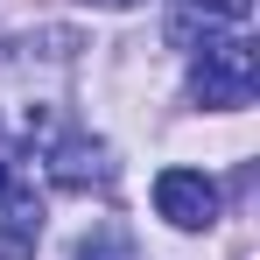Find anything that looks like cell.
Listing matches in <instances>:
<instances>
[{"instance_id": "cell-4", "label": "cell", "mask_w": 260, "mask_h": 260, "mask_svg": "<svg viewBox=\"0 0 260 260\" xmlns=\"http://www.w3.org/2000/svg\"><path fill=\"white\" fill-rule=\"evenodd\" d=\"M106 148L99 141H63V148H49V183H63V190H85V183H106Z\"/></svg>"}, {"instance_id": "cell-2", "label": "cell", "mask_w": 260, "mask_h": 260, "mask_svg": "<svg viewBox=\"0 0 260 260\" xmlns=\"http://www.w3.org/2000/svg\"><path fill=\"white\" fill-rule=\"evenodd\" d=\"M155 211L169 218L176 232H204L218 218V183L204 169H162L155 176Z\"/></svg>"}, {"instance_id": "cell-6", "label": "cell", "mask_w": 260, "mask_h": 260, "mask_svg": "<svg viewBox=\"0 0 260 260\" xmlns=\"http://www.w3.org/2000/svg\"><path fill=\"white\" fill-rule=\"evenodd\" d=\"M7 190H14V176H7V162H0V204H7Z\"/></svg>"}, {"instance_id": "cell-3", "label": "cell", "mask_w": 260, "mask_h": 260, "mask_svg": "<svg viewBox=\"0 0 260 260\" xmlns=\"http://www.w3.org/2000/svg\"><path fill=\"white\" fill-rule=\"evenodd\" d=\"M246 21H253V0H176L169 7V43L197 49V43H218V36H239Z\"/></svg>"}, {"instance_id": "cell-1", "label": "cell", "mask_w": 260, "mask_h": 260, "mask_svg": "<svg viewBox=\"0 0 260 260\" xmlns=\"http://www.w3.org/2000/svg\"><path fill=\"white\" fill-rule=\"evenodd\" d=\"M253 85H260V56H253L246 36H218V43H204V56L190 63V91H197V106H211V113L253 106Z\"/></svg>"}, {"instance_id": "cell-5", "label": "cell", "mask_w": 260, "mask_h": 260, "mask_svg": "<svg viewBox=\"0 0 260 260\" xmlns=\"http://www.w3.org/2000/svg\"><path fill=\"white\" fill-rule=\"evenodd\" d=\"M36 239H43V211H36V197H21L14 218H7V232H0V260H28Z\"/></svg>"}]
</instances>
